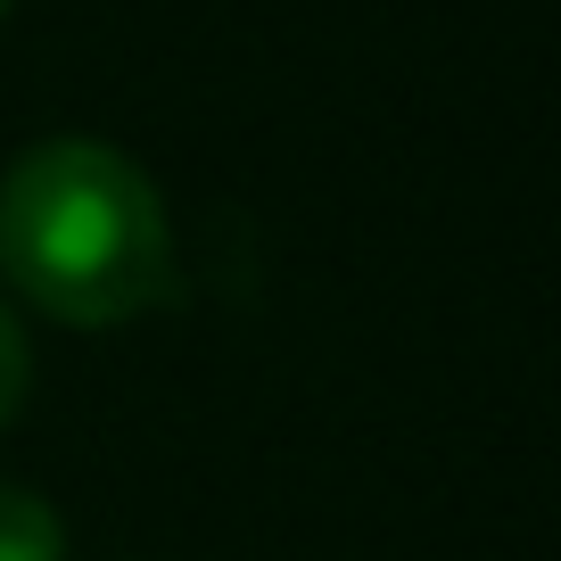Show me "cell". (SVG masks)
Returning <instances> with one entry per match:
<instances>
[{"mask_svg": "<svg viewBox=\"0 0 561 561\" xmlns=\"http://www.w3.org/2000/svg\"><path fill=\"white\" fill-rule=\"evenodd\" d=\"M25 388H34V347H25V322H18V306L0 298V430L18 421Z\"/></svg>", "mask_w": 561, "mask_h": 561, "instance_id": "3", "label": "cell"}, {"mask_svg": "<svg viewBox=\"0 0 561 561\" xmlns=\"http://www.w3.org/2000/svg\"><path fill=\"white\" fill-rule=\"evenodd\" d=\"M0 273L34 314L67 331L140 322L174 289L165 198L116 140H34L0 174Z\"/></svg>", "mask_w": 561, "mask_h": 561, "instance_id": "1", "label": "cell"}, {"mask_svg": "<svg viewBox=\"0 0 561 561\" xmlns=\"http://www.w3.org/2000/svg\"><path fill=\"white\" fill-rule=\"evenodd\" d=\"M0 561H67V528L34 488L0 479Z\"/></svg>", "mask_w": 561, "mask_h": 561, "instance_id": "2", "label": "cell"}, {"mask_svg": "<svg viewBox=\"0 0 561 561\" xmlns=\"http://www.w3.org/2000/svg\"><path fill=\"white\" fill-rule=\"evenodd\" d=\"M0 18H9V0H0Z\"/></svg>", "mask_w": 561, "mask_h": 561, "instance_id": "4", "label": "cell"}]
</instances>
